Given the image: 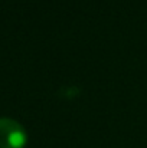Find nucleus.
I'll use <instances>...</instances> for the list:
<instances>
[{
  "instance_id": "nucleus-1",
  "label": "nucleus",
  "mask_w": 147,
  "mask_h": 148,
  "mask_svg": "<svg viewBox=\"0 0 147 148\" xmlns=\"http://www.w3.org/2000/svg\"><path fill=\"white\" fill-rule=\"evenodd\" d=\"M28 134L25 128L12 118H0V148H25Z\"/></svg>"
}]
</instances>
